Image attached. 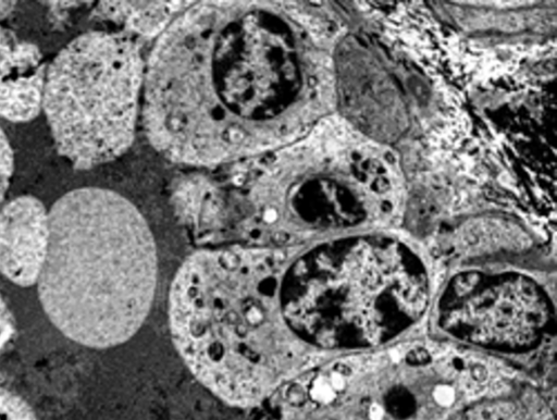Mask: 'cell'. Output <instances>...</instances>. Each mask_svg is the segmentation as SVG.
Wrapping results in <instances>:
<instances>
[{"instance_id": "7a4b0ae2", "label": "cell", "mask_w": 557, "mask_h": 420, "mask_svg": "<svg viewBox=\"0 0 557 420\" xmlns=\"http://www.w3.org/2000/svg\"><path fill=\"white\" fill-rule=\"evenodd\" d=\"M292 250H199L172 281L175 348L194 376L231 406L255 408L309 367L311 348L287 326L280 304Z\"/></svg>"}, {"instance_id": "5b68a950", "label": "cell", "mask_w": 557, "mask_h": 420, "mask_svg": "<svg viewBox=\"0 0 557 420\" xmlns=\"http://www.w3.org/2000/svg\"><path fill=\"white\" fill-rule=\"evenodd\" d=\"M145 66L123 33L91 30L47 66L41 109L58 152L78 170L121 157L140 113Z\"/></svg>"}, {"instance_id": "52a82bcc", "label": "cell", "mask_w": 557, "mask_h": 420, "mask_svg": "<svg viewBox=\"0 0 557 420\" xmlns=\"http://www.w3.org/2000/svg\"><path fill=\"white\" fill-rule=\"evenodd\" d=\"M550 314L548 298L527 276L466 273L446 288L440 322L470 344L521 350L539 342Z\"/></svg>"}, {"instance_id": "4fadbf2b", "label": "cell", "mask_w": 557, "mask_h": 420, "mask_svg": "<svg viewBox=\"0 0 557 420\" xmlns=\"http://www.w3.org/2000/svg\"><path fill=\"white\" fill-rule=\"evenodd\" d=\"M14 5L15 1H0V20L10 13Z\"/></svg>"}, {"instance_id": "277c9868", "label": "cell", "mask_w": 557, "mask_h": 420, "mask_svg": "<svg viewBox=\"0 0 557 420\" xmlns=\"http://www.w3.org/2000/svg\"><path fill=\"white\" fill-rule=\"evenodd\" d=\"M368 247H317L289 263L280 304L290 331L310 348L388 345L424 314L430 281L423 263Z\"/></svg>"}, {"instance_id": "3957f363", "label": "cell", "mask_w": 557, "mask_h": 420, "mask_svg": "<svg viewBox=\"0 0 557 420\" xmlns=\"http://www.w3.org/2000/svg\"><path fill=\"white\" fill-rule=\"evenodd\" d=\"M157 273L151 230L122 195L82 187L50 208L38 295L67 338L97 349L128 341L149 313Z\"/></svg>"}, {"instance_id": "9c48e42d", "label": "cell", "mask_w": 557, "mask_h": 420, "mask_svg": "<svg viewBox=\"0 0 557 420\" xmlns=\"http://www.w3.org/2000/svg\"><path fill=\"white\" fill-rule=\"evenodd\" d=\"M47 66L39 49L0 25V116L27 122L41 110Z\"/></svg>"}, {"instance_id": "7c38bea8", "label": "cell", "mask_w": 557, "mask_h": 420, "mask_svg": "<svg viewBox=\"0 0 557 420\" xmlns=\"http://www.w3.org/2000/svg\"><path fill=\"white\" fill-rule=\"evenodd\" d=\"M495 26L505 32H517L522 27V18L515 13H507L494 18Z\"/></svg>"}, {"instance_id": "8fae6325", "label": "cell", "mask_w": 557, "mask_h": 420, "mask_svg": "<svg viewBox=\"0 0 557 420\" xmlns=\"http://www.w3.org/2000/svg\"><path fill=\"white\" fill-rule=\"evenodd\" d=\"M14 159L9 140L0 127V202L10 186Z\"/></svg>"}, {"instance_id": "30bf717a", "label": "cell", "mask_w": 557, "mask_h": 420, "mask_svg": "<svg viewBox=\"0 0 557 420\" xmlns=\"http://www.w3.org/2000/svg\"><path fill=\"white\" fill-rule=\"evenodd\" d=\"M450 420H553L544 404L540 400L490 399L475 400Z\"/></svg>"}, {"instance_id": "ba28073f", "label": "cell", "mask_w": 557, "mask_h": 420, "mask_svg": "<svg viewBox=\"0 0 557 420\" xmlns=\"http://www.w3.org/2000/svg\"><path fill=\"white\" fill-rule=\"evenodd\" d=\"M49 245V210L22 195L0 210V273L14 284H37Z\"/></svg>"}, {"instance_id": "6da1fadb", "label": "cell", "mask_w": 557, "mask_h": 420, "mask_svg": "<svg viewBox=\"0 0 557 420\" xmlns=\"http://www.w3.org/2000/svg\"><path fill=\"white\" fill-rule=\"evenodd\" d=\"M286 3H203L176 18L151 51L140 114L150 144L193 165L287 145L332 102V75L305 78L325 55L306 51L308 21Z\"/></svg>"}, {"instance_id": "8992f818", "label": "cell", "mask_w": 557, "mask_h": 420, "mask_svg": "<svg viewBox=\"0 0 557 420\" xmlns=\"http://www.w3.org/2000/svg\"><path fill=\"white\" fill-rule=\"evenodd\" d=\"M366 384L359 356L307 367L269 396L265 420H450L472 398L466 373L426 387Z\"/></svg>"}]
</instances>
